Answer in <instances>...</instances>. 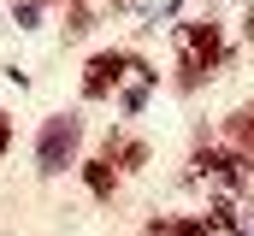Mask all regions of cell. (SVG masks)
Wrapping results in <instances>:
<instances>
[{
  "instance_id": "cell-1",
  "label": "cell",
  "mask_w": 254,
  "mask_h": 236,
  "mask_svg": "<svg viewBox=\"0 0 254 236\" xmlns=\"http://www.w3.org/2000/svg\"><path fill=\"white\" fill-rule=\"evenodd\" d=\"M225 30L219 18H184L178 24V89H201L219 65H225Z\"/></svg>"
},
{
  "instance_id": "cell-2",
  "label": "cell",
  "mask_w": 254,
  "mask_h": 236,
  "mask_svg": "<svg viewBox=\"0 0 254 236\" xmlns=\"http://www.w3.org/2000/svg\"><path fill=\"white\" fill-rule=\"evenodd\" d=\"M71 166H83V118L77 113L42 118V130H36V172L60 177V172H71Z\"/></svg>"
},
{
  "instance_id": "cell-3",
  "label": "cell",
  "mask_w": 254,
  "mask_h": 236,
  "mask_svg": "<svg viewBox=\"0 0 254 236\" xmlns=\"http://www.w3.org/2000/svg\"><path fill=\"white\" fill-rule=\"evenodd\" d=\"M190 166H195V177H207V183H219L225 195H243V189L254 183V166L243 160V154H237V148H207V142H201Z\"/></svg>"
},
{
  "instance_id": "cell-4",
  "label": "cell",
  "mask_w": 254,
  "mask_h": 236,
  "mask_svg": "<svg viewBox=\"0 0 254 236\" xmlns=\"http://www.w3.org/2000/svg\"><path fill=\"white\" fill-rule=\"evenodd\" d=\"M130 71H136V54H125V48H107V54H95L89 65H83L77 95H83V101H107V95H119V83H125Z\"/></svg>"
},
{
  "instance_id": "cell-5",
  "label": "cell",
  "mask_w": 254,
  "mask_h": 236,
  "mask_svg": "<svg viewBox=\"0 0 254 236\" xmlns=\"http://www.w3.org/2000/svg\"><path fill=\"white\" fill-rule=\"evenodd\" d=\"M101 154H107L119 172H142V166H148V142H136V136H125V130H107Z\"/></svg>"
},
{
  "instance_id": "cell-6",
  "label": "cell",
  "mask_w": 254,
  "mask_h": 236,
  "mask_svg": "<svg viewBox=\"0 0 254 236\" xmlns=\"http://www.w3.org/2000/svg\"><path fill=\"white\" fill-rule=\"evenodd\" d=\"M77 172H83V189H89L95 201H113V195H119V177H125L119 166H113V160H107V154H95V160H83Z\"/></svg>"
},
{
  "instance_id": "cell-7",
  "label": "cell",
  "mask_w": 254,
  "mask_h": 236,
  "mask_svg": "<svg viewBox=\"0 0 254 236\" xmlns=\"http://www.w3.org/2000/svg\"><path fill=\"white\" fill-rule=\"evenodd\" d=\"M225 136H231V148L254 166V107H237V113L225 118Z\"/></svg>"
},
{
  "instance_id": "cell-8",
  "label": "cell",
  "mask_w": 254,
  "mask_h": 236,
  "mask_svg": "<svg viewBox=\"0 0 254 236\" xmlns=\"http://www.w3.org/2000/svg\"><path fill=\"white\" fill-rule=\"evenodd\" d=\"M95 30V6H65V36L77 42V36H89Z\"/></svg>"
},
{
  "instance_id": "cell-9",
  "label": "cell",
  "mask_w": 254,
  "mask_h": 236,
  "mask_svg": "<svg viewBox=\"0 0 254 236\" xmlns=\"http://www.w3.org/2000/svg\"><path fill=\"white\" fill-rule=\"evenodd\" d=\"M172 236H225L213 219H172Z\"/></svg>"
},
{
  "instance_id": "cell-10",
  "label": "cell",
  "mask_w": 254,
  "mask_h": 236,
  "mask_svg": "<svg viewBox=\"0 0 254 236\" xmlns=\"http://www.w3.org/2000/svg\"><path fill=\"white\" fill-rule=\"evenodd\" d=\"M213 225L219 231H243V213H237V201L225 195V201H213Z\"/></svg>"
},
{
  "instance_id": "cell-11",
  "label": "cell",
  "mask_w": 254,
  "mask_h": 236,
  "mask_svg": "<svg viewBox=\"0 0 254 236\" xmlns=\"http://www.w3.org/2000/svg\"><path fill=\"white\" fill-rule=\"evenodd\" d=\"M6 148H12V113H0V160H6Z\"/></svg>"
},
{
  "instance_id": "cell-12",
  "label": "cell",
  "mask_w": 254,
  "mask_h": 236,
  "mask_svg": "<svg viewBox=\"0 0 254 236\" xmlns=\"http://www.w3.org/2000/svg\"><path fill=\"white\" fill-rule=\"evenodd\" d=\"M148 236H172V219H154V225H148Z\"/></svg>"
},
{
  "instance_id": "cell-13",
  "label": "cell",
  "mask_w": 254,
  "mask_h": 236,
  "mask_svg": "<svg viewBox=\"0 0 254 236\" xmlns=\"http://www.w3.org/2000/svg\"><path fill=\"white\" fill-rule=\"evenodd\" d=\"M243 36H249V42H254V6H249V18H243Z\"/></svg>"
},
{
  "instance_id": "cell-14",
  "label": "cell",
  "mask_w": 254,
  "mask_h": 236,
  "mask_svg": "<svg viewBox=\"0 0 254 236\" xmlns=\"http://www.w3.org/2000/svg\"><path fill=\"white\" fill-rule=\"evenodd\" d=\"M107 6H113V12H119V6H130V0H107Z\"/></svg>"
},
{
  "instance_id": "cell-15",
  "label": "cell",
  "mask_w": 254,
  "mask_h": 236,
  "mask_svg": "<svg viewBox=\"0 0 254 236\" xmlns=\"http://www.w3.org/2000/svg\"><path fill=\"white\" fill-rule=\"evenodd\" d=\"M65 6H89V0H65Z\"/></svg>"
},
{
  "instance_id": "cell-16",
  "label": "cell",
  "mask_w": 254,
  "mask_h": 236,
  "mask_svg": "<svg viewBox=\"0 0 254 236\" xmlns=\"http://www.w3.org/2000/svg\"><path fill=\"white\" fill-rule=\"evenodd\" d=\"M237 236H254V231H237Z\"/></svg>"
}]
</instances>
